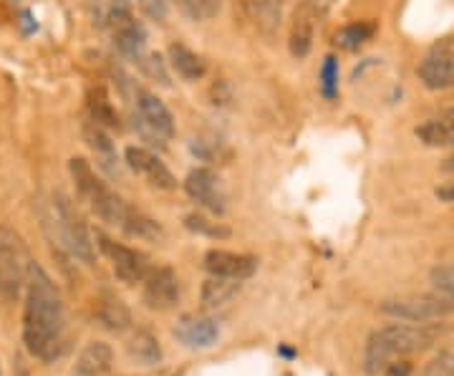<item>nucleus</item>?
Masks as SVG:
<instances>
[{
	"label": "nucleus",
	"instance_id": "f257e3e1",
	"mask_svg": "<svg viewBox=\"0 0 454 376\" xmlns=\"http://www.w3.org/2000/svg\"><path fill=\"white\" fill-rule=\"evenodd\" d=\"M23 346L33 359L51 364L66 351V306L43 265L33 262L23 294Z\"/></svg>",
	"mask_w": 454,
	"mask_h": 376
},
{
	"label": "nucleus",
	"instance_id": "f03ea898",
	"mask_svg": "<svg viewBox=\"0 0 454 376\" xmlns=\"http://www.w3.org/2000/svg\"><path fill=\"white\" fill-rule=\"evenodd\" d=\"M447 333L444 324H389L373 328L364 346V369L366 374H384L394 361H406L427 349L439 344Z\"/></svg>",
	"mask_w": 454,
	"mask_h": 376
},
{
	"label": "nucleus",
	"instance_id": "7ed1b4c3",
	"mask_svg": "<svg viewBox=\"0 0 454 376\" xmlns=\"http://www.w3.org/2000/svg\"><path fill=\"white\" fill-rule=\"evenodd\" d=\"M41 220H43V230L49 235L51 246L59 247L71 261L94 265L97 250H94L89 225L83 223L82 213L74 208V202L68 197L53 192L41 205Z\"/></svg>",
	"mask_w": 454,
	"mask_h": 376
},
{
	"label": "nucleus",
	"instance_id": "20e7f679",
	"mask_svg": "<svg viewBox=\"0 0 454 376\" xmlns=\"http://www.w3.org/2000/svg\"><path fill=\"white\" fill-rule=\"evenodd\" d=\"M68 172H71V180L76 184V192L91 208V213L97 215L101 223L121 228L127 215H129L131 205H127L124 197L116 195V190H112L106 182L98 177L91 162L83 160V157H71Z\"/></svg>",
	"mask_w": 454,
	"mask_h": 376
},
{
	"label": "nucleus",
	"instance_id": "39448f33",
	"mask_svg": "<svg viewBox=\"0 0 454 376\" xmlns=\"http://www.w3.org/2000/svg\"><path fill=\"white\" fill-rule=\"evenodd\" d=\"M31 255L20 232L8 225H0V301L16 303L26 294L28 273H31Z\"/></svg>",
	"mask_w": 454,
	"mask_h": 376
},
{
	"label": "nucleus",
	"instance_id": "423d86ee",
	"mask_svg": "<svg viewBox=\"0 0 454 376\" xmlns=\"http://www.w3.org/2000/svg\"><path fill=\"white\" fill-rule=\"evenodd\" d=\"M379 309L384 316L406 321V324H434V321L452 316L454 303L434 291V294H409L387 298Z\"/></svg>",
	"mask_w": 454,
	"mask_h": 376
},
{
	"label": "nucleus",
	"instance_id": "0eeeda50",
	"mask_svg": "<svg viewBox=\"0 0 454 376\" xmlns=\"http://www.w3.org/2000/svg\"><path fill=\"white\" fill-rule=\"evenodd\" d=\"M97 240L98 250L112 262L116 278L121 280V283H127V286L145 283L149 270H152V262H149V258L142 250H134V247L124 246V243H116L112 238H106L104 232H97Z\"/></svg>",
	"mask_w": 454,
	"mask_h": 376
},
{
	"label": "nucleus",
	"instance_id": "6e6552de",
	"mask_svg": "<svg viewBox=\"0 0 454 376\" xmlns=\"http://www.w3.org/2000/svg\"><path fill=\"white\" fill-rule=\"evenodd\" d=\"M134 109H137L139 129L146 139H154V142L164 145L167 139L175 137V119L157 94H152L146 89H137L134 91Z\"/></svg>",
	"mask_w": 454,
	"mask_h": 376
},
{
	"label": "nucleus",
	"instance_id": "1a4fd4ad",
	"mask_svg": "<svg viewBox=\"0 0 454 376\" xmlns=\"http://www.w3.org/2000/svg\"><path fill=\"white\" fill-rule=\"evenodd\" d=\"M184 192L195 200L202 210H207L215 217L227 213V192L220 175L210 167H197L184 180Z\"/></svg>",
	"mask_w": 454,
	"mask_h": 376
},
{
	"label": "nucleus",
	"instance_id": "9d476101",
	"mask_svg": "<svg viewBox=\"0 0 454 376\" xmlns=\"http://www.w3.org/2000/svg\"><path fill=\"white\" fill-rule=\"evenodd\" d=\"M417 74L429 91H444L454 86V38H442L427 51Z\"/></svg>",
	"mask_w": 454,
	"mask_h": 376
},
{
	"label": "nucleus",
	"instance_id": "9b49d317",
	"mask_svg": "<svg viewBox=\"0 0 454 376\" xmlns=\"http://www.w3.org/2000/svg\"><path fill=\"white\" fill-rule=\"evenodd\" d=\"M109 28L116 49L121 51L134 64H142L146 59V35L145 28L134 20L129 8H109Z\"/></svg>",
	"mask_w": 454,
	"mask_h": 376
},
{
	"label": "nucleus",
	"instance_id": "f8f14e48",
	"mask_svg": "<svg viewBox=\"0 0 454 376\" xmlns=\"http://www.w3.org/2000/svg\"><path fill=\"white\" fill-rule=\"evenodd\" d=\"M142 301L152 311H169L179 303V278L169 265H152L142 283Z\"/></svg>",
	"mask_w": 454,
	"mask_h": 376
},
{
	"label": "nucleus",
	"instance_id": "ddd939ff",
	"mask_svg": "<svg viewBox=\"0 0 454 376\" xmlns=\"http://www.w3.org/2000/svg\"><path fill=\"white\" fill-rule=\"evenodd\" d=\"M124 160H127V164H129L131 169H134L137 175H142L152 187L167 190V192L177 187V177L169 172V167H167L152 149L127 147L124 149Z\"/></svg>",
	"mask_w": 454,
	"mask_h": 376
},
{
	"label": "nucleus",
	"instance_id": "4468645a",
	"mask_svg": "<svg viewBox=\"0 0 454 376\" xmlns=\"http://www.w3.org/2000/svg\"><path fill=\"white\" fill-rule=\"evenodd\" d=\"M205 270L210 276L230 280H247L258 270V258L245 255V253H232V250H210L205 253Z\"/></svg>",
	"mask_w": 454,
	"mask_h": 376
},
{
	"label": "nucleus",
	"instance_id": "2eb2a0df",
	"mask_svg": "<svg viewBox=\"0 0 454 376\" xmlns=\"http://www.w3.org/2000/svg\"><path fill=\"white\" fill-rule=\"evenodd\" d=\"M175 339L184 349L192 351H205L212 349L220 339V326L210 316H182L175 326Z\"/></svg>",
	"mask_w": 454,
	"mask_h": 376
},
{
	"label": "nucleus",
	"instance_id": "dca6fc26",
	"mask_svg": "<svg viewBox=\"0 0 454 376\" xmlns=\"http://www.w3.org/2000/svg\"><path fill=\"white\" fill-rule=\"evenodd\" d=\"M318 16V0H298L291 26V53L295 59H306L313 49Z\"/></svg>",
	"mask_w": 454,
	"mask_h": 376
},
{
	"label": "nucleus",
	"instance_id": "f3484780",
	"mask_svg": "<svg viewBox=\"0 0 454 376\" xmlns=\"http://www.w3.org/2000/svg\"><path fill=\"white\" fill-rule=\"evenodd\" d=\"M114 366V349L106 341H89L74 364V376H106Z\"/></svg>",
	"mask_w": 454,
	"mask_h": 376
},
{
	"label": "nucleus",
	"instance_id": "a211bd4d",
	"mask_svg": "<svg viewBox=\"0 0 454 376\" xmlns=\"http://www.w3.org/2000/svg\"><path fill=\"white\" fill-rule=\"evenodd\" d=\"M83 142L89 145V149L94 152L97 162L101 169L106 172H119V157H116V147L114 142L109 139V134L104 127H98L97 121H86L83 124Z\"/></svg>",
	"mask_w": 454,
	"mask_h": 376
},
{
	"label": "nucleus",
	"instance_id": "6ab92c4d",
	"mask_svg": "<svg viewBox=\"0 0 454 376\" xmlns=\"http://www.w3.org/2000/svg\"><path fill=\"white\" fill-rule=\"evenodd\" d=\"M127 356L139 366H157V364H162L164 354L160 339L145 328H139L127 339Z\"/></svg>",
	"mask_w": 454,
	"mask_h": 376
},
{
	"label": "nucleus",
	"instance_id": "aec40b11",
	"mask_svg": "<svg viewBox=\"0 0 454 376\" xmlns=\"http://www.w3.org/2000/svg\"><path fill=\"white\" fill-rule=\"evenodd\" d=\"M417 137L427 147H454V109L427 119L422 127H417Z\"/></svg>",
	"mask_w": 454,
	"mask_h": 376
},
{
	"label": "nucleus",
	"instance_id": "412c9836",
	"mask_svg": "<svg viewBox=\"0 0 454 376\" xmlns=\"http://www.w3.org/2000/svg\"><path fill=\"white\" fill-rule=\"evenodd\" d=\"M97 318L101 326L114 333H124L127 328H131V313L124 306L121 298H116L112 294L101 295V301L97 303Z\"/></svg>",
	"mask_w": 454,
	"mask_h": 376
},
{
	"label": "nucleus",
	"instance_id": "4be33fe9",
	"mask_svg": "<svg viewBox=\"0 0 454 376\" xmlns=\"http://www.w3.org/2000/svg\"><path fill=\"white\" fill-rule=\"evenodd\" d=\"M240 288H243V280H230V278H217V276H210V278L205 280V286H202V309L205 311H217V309H223L227 306L235 295L240 294Z\"/></svg>",
	"mask_w": 454,
	"mask_h": 376
},
{
	"label": "nucleus",
	"instance_id": "5701e85b",
	"mask_svg": "<svg viewBox=\"0 0 454 376\" xmlns=\"http://www.w3.org/2000/svg\"><path fill=\"white\" fill-rule=\"evenodd\" d=\"M169 61L184 82H200L207 74V64L195 51L187 49L184 43H172L169 46Z\"/></svg>",
	"mask_w": 454,
	"mask_h": 376
},
{
	"label": "nucleus",
	"instance_id": "b1692460",
	"mask_svg": "<svg viewBox=\"0 0 454 376\" xmlns=\"http://www.w3.org/2000/svg\"><path fill=\"white\" fill-rule=\"evenodd\" d=\"M86 106H89L91 121H97L98 127H104V129H116L119 127V116H116V109H114L112 98H109L104 86H91L89 89Z\"/></svg>",
	"mask_w": 454,
	"mask_h": 376
},
{
	"label": "nucleus",
	"instance_id": "393cba45",
	"mask_svg": "<svg viewBox=\"0 0 454 376\" xmlns=\"http://www.w3.org/2000/svg\"><path fill=\"white\" fill-rule=\"evenodd\" d=\"M119 230H121L124 235H129V238H137V240H149V243H157V240H162L164 238L160 223H157V220H152V217L142 213V210H134V208H131L129 215H127V220H124V225H121Z\"/></svg>",
	"mask_w": 454,
	"mask_h": 376
},
{
	"label": "nucleus",
	"instance_id": "a878e982",
	"mask_svg": "<svg viewBox=\"0 0 454 376\" xmlns=\"http://www.w3.org/2000/svg\"><path fill=\"white\" fill-rule=\"evenodd\" d=\"M245 3H247V8L253 11V16L258 20L260 28L270 35V33L278 31L288 0H245Z\"/></svg>",
	"mask_w": 454,
	"mask_h": 376
},
{
	"label": "nucleus",
	"instance_id": "bb28decb",
	"mask_svg": "<svg viewBox=\"0 0 454 376\" xmlns=\"http://www.w3.org/2000/svg\"><path fill=\"white\" fill-rule=\"evenodd\" d=\"M373 33H376V26L372 20H356V23L343 26L336 35V41L343 51H358L366 41H372Z\"/></svg>",
	"mask_w": 454,
	"mask_h": 376
},
{
	"label": "nucleus",
	"instance_id": "cd10ccee",
	"mask_svg": "<svg viewBox=\"0 0 454 376\" xmlns=\"http://www.w3.org/2000/svg\"><path fill=\"white\" fill-rule=\"evenodd\" d=\"M184 228L192 230L197 235H205V238H215V240H223V238H230V230L225 225H220V223H215L210 217H205V215H187L184 217Z\"/></svg>",
	"mask_w": 454,
	"mask_h": 376
},
{
	"label": "nucleus",
	"instance_id": "c85d7f7f",
	"mask_svg": "<svg viewBox=\"0 0 454 376\" xmlns=\"http://www.w3.org/2000/svg\"><path fill=\"white\" fill-rule=\"evenodd\" d=\"M177 3L192 20H210L223 11V0H177Z\"/></svg>",
	"mask_w": 454,
	"mask_h": 376
},
{
	"label": "nucleus",
	"instance_id": "c756f323",
	"mask_svg": "<svg viewBox=\"0 0 454 376\" xmlns=\"http://www.w3.org/2000/svg\"><path fill=\"white\" fill-rule=\"evenodd\" d=\"M429 283H432V288L437 291L439 295H444V298H450L454 303V265H437V268H432L429 270Z\"/></svg>",
	"mask_w": 454,
	"mask_h": 376
},
{
	"label": "nucleus",
	"instance_id": "7c9ffc66",
	"mask_svg": "<svg viewBox=\"0 0 454 376\" xmlns=\"http://www.w3.org/2000/svg\"><path fill=\"white\" fill-rule=\"evenodd\" d=\"M417 376H454V349H444L424 364Z\"/></svg>",
	"mask_w": 454,
	"mask_h": 376
},
{
	"label": "nucleus",
	"instance_id": "2f4dec72",
	"mask_svg": "<svg viewBox=\"0 0 454 376\" xmlns=\"http://www.w3.org/2000/svg\"><path fill=\"white\" fill-rule=\"evenodd\" d=\"M321 94L328 101L339 97V61L333 56H328L321 66Z\"/></svg>",
	"mask_w": 454,
	"mask_h": 376
},
{
	"label": "nucleus",
	"instance_id": "473e14b6",
	"mask_svg": "<svg viewBox=\"0 0 454 376\" xmlns=\"http://www.w3.org/2000/svg\"><path fill=\"white\" fill-rule=\"evenodd\" d=\"M139 5L146 16L154 18V20H162L167 16V0H139Z\"/></svg>",
	"mask_w": 454,
	"mask_h": 376
},
{
	"label": "nucleus",
	"instance_id": "72a5a7b5",
	"mask_svg": "<svg viewBox=\"0 0 454 376\" xmlns=\"http://www.w3.org/2000/svg\"><path fill=\"white\" fill-rule=\"evenodd\" d=\"M437 200L454 205V180L444 182V184H439V187H437Z\"/></svg>",
	"mask_w": 454,
	"mask_h": 376
},
{
	"label": "nucleus",
	"instance_id": "f704fd0d",
	"mask_svg": "<svg viewBox=\"0 0 454 376\" xmlns=\"http://www.w3.org/2000/svg\"><path fill=\"white\" fill-rule=\"evenodd\" d=\"M109 8H129V0H109Z\"/></svg>",
	"mask_w": 454,
	"mask_h": 376
},
{
	"label": "nucleus",
	"instance_id": "c9c22d12",
	"mask_svg": "<svg viewBox=\"0 0 454 376\" xmlns=\"http://www.w3.org/2000/svg\"><path fill=\"white\" fill-rule=\"evenodd\" d=\"M442 169H444V172H452V175H454V154L450 157V160H447V162L442 164Z\"/></svg>",
	"mask_w": 454,
	"mask_h": 376
}]
</instances>
